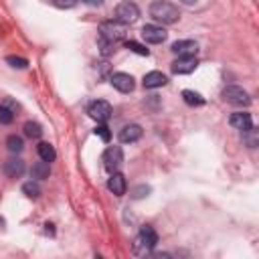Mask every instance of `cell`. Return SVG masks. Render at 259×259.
<instances>
[{"label":"cell","instance_id":"6da1fadb","mask_svg":"<svg viewBox=\"0 0 259 259\" xmlns=\"http://www.w3.org/2000/svg\"><path fill=\"white\" fill-rule=\"evenodd\" d=\"M150 16H152L156 22L174 24V22L180 18V12H178V8H176L172 2L156 0V2H152V6H150Z\"/></svg>","mask_w":259,"mask_h":259},{"label":"cell","instance_id":"7a4b0ae2","mask_svg":"<svg viewBox=\"0 0 259 259\" xmlns=\"http://www.w3.org/2000/svg\"><path fill=\"white\" fill-rule=\"evenodd\" d=\"M156 243H158L156 231H154L150 225H144V227L140 229L136 241H134V253H136V255H150L152 249L156 247Z\"/></svg>","mask_w":259,"mask_h":259},{"label":"cell","instance_id":"3957f363","mask_svg":"<svg viewBox=\"0 0 259 259\" xmlns=\"http://www.w3.org/2000/svg\"><path fill=\"white\" fill-rule=\"evenodd\" d=\"M138 16H140V8L134 2H119L113 10V20L121 24H132L138 20Z\"/></svg>","mask_w":259,"mask_h":259},{"label":"cell","instance_id":"277c9868","mask_svg":"<svg viewBox=\"0 0 259 259\" xmlns=\"http://www.w3.org/2000/svg\"><path fill=\"white\" fill-rule=\"evenodd\" d=\"M125 34V24L117 22V20H109V22H101L99 24V36L105 38V40H111V42H117L121 40Z\"/></svg>","mask_w":259,"mask_h":259},{"label":"cell","instance_id":"5b68a950","mask_svg":"<svg viewBox=\"0 0 259 259\" xmlns=\"http://www.w3.org/2000/svg\"><path fill=\"white\" fill-rule=\"evenodd\" d=\"M221 95H223V99H225L227 103H231V105H249V103H251L249 93H247L243 87H239V85H229V87H225Z\"/></svg>","mask_w":259,"mask_h":259},{"label":"cell","instance_id":"8992f818","mask_svg":"<svg viewBox=\"0 0 259 259\" xmlns=\"http://www.w3.org/2000/svg\"><path fill=\"white\" fill-rule=\"evenodd\" d=\"M103 168L111 174V172H117L119 166L123 164V152L119 146H109L105 152H103Z\"/></svg>","mask_w":259,"mask_h":259},{"label":"cell","instance_id":"52a82bcc","mask_svg":"<svg viewBox=\"0 0 259 259\" xmlns=\"http://www.w3.org/2000/svg\"><path fill=\"white\" fill-rule=\"evenodd\" d=\"M87 113H89V117H93L95 121L103 123V121H107V119L111 117L113 109H111V105H109L107 101H103V99H97V101L89 103V107H87Z\"/></svg>","mask_w":259,"mask_h":259},{"label":"cell","instance_id":"ba28073f","mask_svg":"<svg viewBox=\"0 0 259 259\" xmlns=\"http://www.w3.org/2000/svg\"><path fill=\"white\" fill-rule=\"evenodd\" d=\"M166 36H168V32H166L162 26H158V24H146V26L142 28V38H144L146 42L160 45V42L166 40Z\"/></svg>","mask_w":259,"mask_h":259},{"label":"cell","instance_id":"9c48e42d","mask_svg":"<svg viewBox=\"0 0 259 259\" xmlns=\"http://www.w3.org/2000/svg\"><path fill=\"white\" fill-rule=\"evenodd\" d=\"M170 51L174 55H178V57H194L196 51H198V42L196 40H190V38L176 40V42H172V49Z\"/></svg>","mask_w":259,"mask_h":259},{"label":"cell","instance_id":"30bf717a","mask_svg":"<svg viewBox=\"0 0 259 259\" xmlns=\"http://www.w3.org/2000/svg\"><path fill=\"white\" fill-rule=\"evenodd\" d=\"M109 81H111V85H113L117 91H121V93H130V91H134V87H136L134 77L127 75V73H113Z\"/></svg>","mask_w":259,"mask_h":259},{"label":"cell","instance_id":"8fae6325","mask_svg":"<svg viewBox=\"0 0 259 259\" xmlns=\"http://www.w3.org/2000/svg\"><path fill=\"white\" fill-rule=\"evenodd\" d=\"M196 65H198L196 57H178L172 63V73L174 75H186V73H192L196 69Z\"/></svg>","mask_w":259,"mask_h":259},{"label":"cell","instance_id":"7c38bea8","mask_svg":"<svg viewBox=\"0 0 259 259\" xmlns=\"http://www.w3.org/2000/svg\"><path fill=\"white\" fill-rule=\"evenodd\" d=\"M142 134H144L142 125H138V123H127V125H123V127L119 130V142H121V144H134V142H138V140L142 138Z\"/></svg>","mask_w":259,"mask_h":259},{"label":"cell","instance_id":"4fadbf2b","mask_svg":"<svg viewBox=\"0 0 259 259\" xmlns=\"http://www.w3.org/2000/svg\"><path fill=\"white\" fill-rule=\"evenodd\" d=\"M142 83H144L146 89H158V87H164L168 83V77L164 73H160V71H150V73L144 75Z\"/></svg>","mask_w":259,"mask_h":259},{"label":"cell","instance_id":"5bb4252c","mask_svg":"<svg viewBox=\"0 0 259 259\" xmlns=\"http://www.w3.org/2000/svg\"><path fill=\"white\" fill-rule=\"evenodd\" d=\"M229 123H231L235 130L245 132V130H249V127L253 125V117H251V113H247V111H237V113H233V115L229 117Z\"/></svg>","mask_w":259,"mask_h":259},{"label":"cell","instance_id":"9a60e30c","mask_svg":"<svg viewBox=\"0 0 259 259\" xmlns=\"http://www.w3.org/2000/svg\"><path fill=\"white\" fill-rule=\"evenodd\" d=\"M125 178H123V174H119V172H111V176H109V180H107V188H109V192H113L115 196H123L125 194Z\"/></svg>","mask_w":259,"mask_h":259},{"label":"cell","instance_id":"2e32d148","mask_svg":"<svg viewBox=\"0 0 259 259\" xmlns=\"http://www.w3.org/2000/svg\"><path fill=\"white\" fill-rule=\"evenodd\" d=\"M4 172H6V176H10V178L22 176V174H24V160H20V158H10V160H6Z\"/></svg>","mask_w":259,"mask_h":259},{"label":"cell","instance_id":"e0dca14e","mask_svg":"<svg viewBox=\"0 0 259 259\" xmlns=\"http://www.w3.org/2000/svg\"><path fill=\"white\" fill-rule=\"evenodd\" d=\"M14 113H16V105H14L10 99H6V101L0 105V123H4V125L12 123Z\"/></svg>","mask_w":259,"mask_h":259},{"label":"cell","instance_id":"ac0fdd59","mask_svg":"<svg viewBox=\"0 0 259 259\" xmlns=\"http://www.w3.org/2000/svg\"><path fill=\"white\" fill-rule=\"evenodd\" d=\"M30 176H32L34 180H45V178H49V176H51V166H49V162L40 160V162L32 164V168H30Z\"/></svg>","mask_w":259,"mask_h":259},{"label":"cell","instance_id":"d6986e66","mask_svg":"<svg viewBox=\"0 0 259 259\" xmlns=\"http://www.w3.org/2000/svg\"><path fill=\"white\" fill-rule=\"evenodd\" d=\"M36 152H38L40 160H45V162H49V164L57 158V152H55V148H53L49 142H40V144L36 146Z\"/></svg>","mask_w":259,"mask_h":259},{"label":"cell","instance_id":"ffe728a7","mask_svg":"<svg viewBox=\"0 0 259 259\" xmlns=\"http://www.w3.org/2000/svg\"><path fill=\"white\" fill-rule=\"evenodd\" d=\"M182 99H184V103L190 105V107H198V105L204 103V97H202L200 93H196V91H190V89H184V91H182Z\"/></svg>","mask_w":259,"mask_h":259},{"label":"cell","instance_id":"44dd1931","mask_svg":"<svg viewBox=\"0 0 259 259\" xmlns=\"http://www.w3.org/2000/svg\"><path fill=\"white\" fill-rule=\"evenodd\" d=\"M24 136L30 138V140H38V138L42 136L40 123H36V121H26V123H24Z\"/></svg>","mask_w":259,"mask_h":259},{"label":"cell","instance_id":"7402d4cb","mask_svg":"<svg viewBox=\"0 0 259 259\" xmlns=\"http://www.w3.org/2000/svg\"><path fill=\"white\" fill-rule=\"evenodd\" d=\"M6 148H8V152H12V154H18V152H22V148H24V142H22V138L20 136H8L6 138Z\"/></svg>","mask_w":259,"mask_h":259},{"label":"cell","instance_id":"603a6c76","mask_svg":"<svg viewBox=\"0 0 259 259\" xmlns=\"http://www.w3.org/2000/svg\"><path fill=\"white\" fill-rule=\"evenodd\" d=\"M22 192L28 196V198H38L40 196V186H38V182H24L22 184Z\"/></svg>","mask_w":259,"mask_h":259},{"label":"cell","instance_id":"cb8c5ba5","mask_svg":"<svg viewBox=\"0 0 259 259\" xmlns=\"http://www.w3.org/2000/svg\"><path fill=\"white\" fill-rule=\"evenodd\" d=\"M241 138H243V142H245L247 148H255V146H257V130H255L253 125H251L249 130H245Z\"/></svg>","mask_w":259,"mask_h":259},{"label":"cell","instance_id":"d4e9b609","mask_svg":"<svg viewBox=\"0 0 259 259\" xmlns=\"http://www.w3.org/2000/svg\"><path fill=\"white\" fill-rule=\"evenodd\" d=\"M97 45H99V51H101V55H103V57H107V55H111V53L115 51V42L105 40V38H101V36H99Z\"/></svg>","mask_w":259,"mask_h":259},{"label":"cell","instance_id":"484cf974","mask_svg":"<svg viewBox=\"0 0 259 259\" xmlns=\"http://www.w3.org/2000/svg\"><path fill=\"white\" fill-rule=\"evenodd\" d=\"M125 49L134 51V53H138V55H142V57H148V55H150V51H148L144 45L136 42V40H125Z\"/></svg>","mask_w":259,"mask_h":259},{"label":"cell","instance_id":"4316f807","mask_svg":"<svg viewBox=\"0 0 259 259\" xmlns=\"http://www.w3.org/2000/svg\"><path fill=\"white\" fill-rule=\"evenodd\" d=\"M6 63H8L10 67H14V69H26V67H28V61H26L24 57H14V55L6 57Z\"/></svg>","mask_w":259,"mask_h":259},{"label":"cell","instance_id":"83f0119b","mask_svg":"<svg viewBox=\"0 0 259 259\" xmlns=\"http://www.w3.org/2000/svg\"><path fill=\"white\" fill-rule=\"evenodd\" d=\"M93 132H95V136H99L103 142H109V138H111V134H109V127H107L105 123H99V125H97Z\"/></svg>","mask_w":259,"mask_h":259},{"label":"cell","instance_id":"f1b7e54d","mask_svg":"<svg viewBox=\"0 0 259 259\" xmlns=\"http://www.w3.org/2000/svg\"><path fill=\"white\" fill-rule=\"evenodd\" d=\"M150 192V186H138L136 190H134V198H142V196H146Z\"/></svg>","mask_w":259,"mask_h":259},{"label":"cell","instance_id":"f546056e","mask_svg":"<svg viewBox=\"0 0 259 259\" xmlns=\"http://www.w3.org/2000/svg\"><path fill=\"white\" fill-rule=\"evenodd\" d=\"M59 8H71V6H75L77 4V0H53Z\"/></svg>","mask_w":259,"mask_h":259},{"label":"cell","instance_id":"4dcf8cb0","mask_svg":"<svg viewBox=\"0 0 259 259\" xmlns=\"http://www.w3.org/2000/svg\"><path fill=\"white\" fill-rule=\"evenodd\" d=\"M85 4H89V6H101L103 4V0H83Z\"/></svg>","mask_w":259,"mask_h":259},{"label":"cell","instance_id":"1f68e13d","mask_svg":"<svg viewBox=\"0 0 259 259\" xmlns=\"http://www.w3.org/2000/svg\"><path fill=\"white\" fill-rule=\"evenodd\" d=\"M45 233H47V235H49V233H51V235H55V229H53V225H51V223H47V225H45Z\"/></svg>","mask_w":259,"mask_h":259},{"label":"cell","instance_id":"d6a6232c","mask_svg":"<svg viewBox=\"0 0 259 259\" xmlns=\"http://www.w3.org/2000/svg\"><path fill=\"white\" fill-rule=\"evenodd\" d=\"M180 2H182V4H186V6H192L196 0H180Z\"/></svg>","mask_w":259,"mask_h":259}]
</instances>
